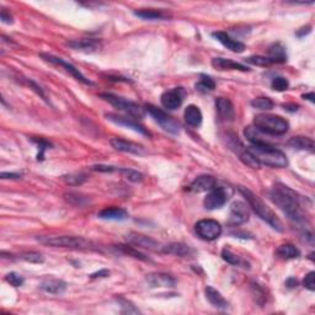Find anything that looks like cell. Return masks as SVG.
Wrapping results in <instances>:
<instances>
[{
  "instance_id": "e0dca14e",
  "label": "cell",
  "mask_w": 315,
  "mask_h": 315,
  "mask_svg": "<svg viewBox=\"0 0 315 315\" xmlns=\"http://www.w3.org/2000/svg\"><path fill=\"white\" fill-rule=\"evenodd\" d=\"M68 47L73 48L75 51L85 53H94L101 48V42L95 39H83V40H73V41L67 42Z\"/></svg>"
},
{
  "instance_id": "484cf974",
  "label": "cell",
  "mask_w": 315,
  "mask_h": 315,
  "mask_svg": "<svg viewBox=\"0 0 315 315\" xmlns=\"http://www.w3.org/2000/svg\"><path fill=\"white\" fill-rule=\"evenodd\" d=\"M184 117L187 125L191 126V127H198L202 123V118H203L202 117L201 110L197 106H195V105H190V106L186 107Z\"/></svg>"
},
{
  "instance_id": "d6a6232c",
  "label": "cell",
  "mask_w": 315,
  "mask_h": 315,
  "mask_svg": "<svg viewBox=\"0 0 315 315\" xmlns=\"http://www.w3.org/2000/svg\"><path fill=\"white\" fill-rule=\"evenodd\" d=\"M64 200L69 203L74 204V206H84L89 202L88 198L85 196H83L82 193H77V192H68L64 195Z\"/></svg>"
},
{
  "instance_id": "60d3db41",
  "label": "cell",
  "mask_w": 315,
  "mask_h": 315,
  "mask_svg": "<svg viewBox=\"0 0 315 315\" xmlns=\"http://www.w3.org/2000/svg\"><path fill=\"white\" fill-rule=\"evenodd\" d=\"M34 142L36 143L37 145H39V154H37V160H43V158H45V152L47 149H50L51 148V143L48 141H46V139H34Z\"/></svg>"
},
{
  "instance_id": "f907efd6",
  "label": "cell",
  "mask_w": 315,
  "mask_h": 315,
  "mask_svg": "<svg viewBox=\"0 0 315 315\" xmlns=\"http://www.w3.org/2000/svg\"><path fill=\"white\" fill-rule=\"evenodd\" d=\"M286 286H287L288 288H294V287H297V286H298L297 279H295V278H288L287 282H286Z\"/></svg>"
},
{
  "instance_id": "f1b7e54d",
  "label": "cell",
  "mask_w": 315,
  "mask_h": 315,
  "mask_svg": "<svg viewBox=\"0 0 315 315\" xmlns=\"http://www.w3.org/2000/svg\"><path fill=\"white\" fill-rule=\"evenodd\" d=\"M288 145L298 150H308V152H314V141L308 137H294L288 142Z\"/></svg>"
},
{
  "instance_id": "f546056e",
  "label": "cell",
  "mask_w": 315,
  "mask_h": 315,
  "mask_svg": "<svg viewBox=\"0 0 315 315\" xmlns=\"http://www.w3.org/2000/svg\"><path fill=\"white\" fill-rule=\"evenodd\" d=\"M268 58L274 61V63H284L287 61V53L281 43H273L268 48Z\"/></svg>"
},
{
  "instance_id": "52a82bcc",
  "label": "cell",
  "mask_w": 315,
  "mask_h": 315,
  "mask_svg": "<svg viewBox=\"0 0 315 315\" xmlns=\"http://www.w3.org/2000/svg\"><path fill=\"white\" fill-rule=\"evenodd\" d=\"M145 111L154 118L155 122H157L164 131L169 132V133L171 134H177L181 131V125H180L175 118H172L171 116H169L166 112H164L161 109H158V107L153 106V105H145Z\"/></svg>"
},
{
  "instance_id": "b9f144b4",
  "label": "cell",
  "mask_w": 315,
  "mask_h": 315,
  "mask_svg": "<svg viewBox=\"0 0 315 315\" xmlns=\"http://www.w3.org/2000/svg\"><path fill=\"white\" fill-rule=\"evenodd\" d=\"M5 281L14 287H20L24 284V277L16 272H10L5 276Z\"/></svg>"
},
{
  "instance_id": "7dc6e473",
  "label": "cell",
  "mask_w": 315,
  "mask_h": 315,
  "mask_svg": "<svg viewBox=\"0 0 315 315\" xmlns=\"http://www.w3.org/2000/svg\"><path fill=\"white\" fill-rule=\"evenodd\" d=\"M2 179H20L21 175L16 172H2Z\"/></svg>"
},
{
  "instance_id": "f5cc1de1",
  "label": "cell",
  "mask_w": 315,
  "mask_h": 315,
  "mask_svg": "<svg viewBox=\"0 0 315 315\" xmlns=\"http://www.w3.org/2000/svg\"><path fill=\"white\" fill-rule=\"evenodd\" d=\"M303 98L306 99V100H309L310 102H314V93L305 94V95H303Z\"/></svg>"
},
{
  "instance_id": "ee69618b",
  "label": "cell",
  "mask_w": 315,
  "mask_h": 315,
  "mask_svg": "<svg viewBox=\"0 0 315 315\" xmlns=\"http://www.w3.org/2000/svg\"><path fill=\"white\" fill-rule=\"evenodd\" d=\"M314 276H315V273L313 272V271H311V272H309L308 274H306V276L304 277V279H303V284H304V287L308 288V289H309V290H311V292H313V290H315V281H314Z\"/></svg>"
},
{
  "instance_id": "8992f818",
  "label": "cell",
  "mask_w": 315,
  "mask_h": 315,
  "mask_svg": "<svg viewBox=\"0 0 315 315\" xmlns=\"http://www.w3.org/2000/svg\"><path fill=\"white\" fill-rule=\"evenodd\" d=\"M37 240L45 245L55 247H69V249H89L91 243L82 236H39Z\"/></svg>"
},
{
  "instance_id": "f35d334b",
  "label": "cell",
  "mask_w": 315,
  "mask_h": 315,
  "mask_svg": "<svg viewBox=\"0 0 315 315\" xmlns=\"http://www.w3.org/2000/svg\"><path fill=\"white\" fill-rule=\"evenodd\" d=\"M222 257H223V260L227 261L228 263H230V265H234V266H239L241 262H243L241 258L239 257L238 255L233 254L229 249H223Z\"/></svg>"
},
{
  "instance_id": "9a60e30c",
  "label": "cell",
  "mask_w": 315,
  "mask_h": 315,
  "mask_svg": "<svg viewBox=\"0 0 315 315\" xmlns=\"http://www.w3.org/2000/svg\"><path fill=\"white\" fill-rule=\"evenodd\" d=\"M217 186V180L212 175H201V176L196 177L192 182L190 184V186L187 187V190L190 192L195 193H201V192H207V191H211Z\"/></svg>"
},
{
  "instance_id": "ac0fdd59",
  "label": "cell",
  "mask_w": 315,
  "mask_h": 315,
  "mask_svg": "<svg viewBox=\"0 0 315 315\" xmlns=\"http://www.w3.org/2000/svg\"><path fill=\"white\" fill-rule=\"evenodd\" d=\"M110 143H111L112 148H115V149L118 150V152L129 153V154H134V155L145 154V150L142 145L133 143V142H128V141H126V139L112 138Z\"/></svg>"
},
{
  "instance_id": "74e56055",
  "label": "cell",
  "mask_w": 315,
  "mask_h": 315,
  "mask_svg": "<svg viewBox=\"0 0 315 315\" xmlns=\"http://www.w3.org/2000/svg\"><path fill=\"white\" fill-rule=\"evenodd\" d=\"M117 247L122 252H125V254L129 255V256H133V257L139 258V260H143V261L149 260V258L145 256L144 254H142V252H139L138 250L134 249V246H129V245H118Z\"/></svg>"
},
{
  "instance_id": "44dd1931",
  "label": "cell",
  "mask_w": 315,
  "mask_h": 315,
  "mask_svg": "<svg viewBox=\"0 0 315 315\" xmlns=\"http://www.w3.org/2000/svg\"><path fill=\"white\" fill-rule=\"evenodd\" d=\"M212 66L218 71H240V72H249V68L244 64L238 63L233 59L227 58H213L212 59Z\"/></svg>"
},
{
  "instance_id": "ab89813d",
  "label": "cell",
  "mask_w": 315,
  "mask_h": 315,
  "mask_svg": "<svg viewBox=\"0 0 315 315\" xmlns=\"http://www.w3.org/2000/svg\"><path fill=\"white\" fill-rule=\"evenodd\" d=\"M271 86H272L273 90H276V91H284V90H287L288 86H289V83H288V80L286 79V78L276 77L272 79Z\"/></svg>"
},
{
  "instance_id": "836d02e7",
  "label": "cell",
  "mask_w": 315,
  "mask_h": 315,
  "mask_svg": "<svg viewBox=\"0 0 315 315\" xmlns=\"http://www.w3.org/2000/svg\"><path fill=\"white\" fill-rule=\"evenodd\" d=\"M118 172H121V175L131 182H141L143 180V175L133 169H118Z\"/></svg>"
},
{
  "instance_id": "681fc988",
  "label": "cell",
  "mask_w": 315,
  "mask_h": 315,
  "mask_svg": "<svg viewBox=\"0 0 315 315\" xmlns=\"http://www.w3.org/2000/svg\"><path fill=\"white\" fill-rule=\"evenodd\" d=\"M283 107H284V110H287V111H292V112H294V111H297L298 109H299V106H298V105H294V104H287V105H283Z\"/></svg>"
},
{
  "instance_id": "1f68e13d",
  "label": "cell",
  "mask_w": 315,
  "mask_h": 315,
  "mask_svg": "<svg viewBox=\"0 0 315 315\" xmlns=\"http://www.w3.org/2000/svg\"><path fill=\"white\" fill-rule=\"evenodd\" d=\"M245 62L249 64H252V66H257V67H270L274 63V61H272L268 57H262V56H251V57L245 59Z\"/></svg>"
},
{
  "instance_id": "4dcf8cb0",
  "label": "cell",
  "mask_w": 315,
  "mask_h": 315,
  "mask_svg": "<svg viewBox=\"0 0 315 315\" xmlns=\"http://www.w3.org/2000/svg\"><path fill=\"white\" fill-rule=\"evenodd\" d=\"M200 78H201L200 82L196 84V89H197L198 91H201V93H207V91L214 90L215 83L211 77H208V75L201 74Z\"/></svg>"
},
{
  "instance_id": "7402d4cb",
  "label": "cell",
  "mask_w": 315,
  "mask_h": 315,
  "mask_svg": "<svg viewBox=\"0 0 315 315\" xmlns=\"http://www.w3.org/2000/svg\"><path fill=\"white\" fill-rule=\"evenodd\" d=\"M161 251L165 254L176 255L180 257H190L195 254V250L184 243H171L161 247Z\"/></svg>"
},
{
  "instance_id": "7c38bea8",
  "label": "cell",
  "mask_w": 315,
  "mask_h": 315,
  "mask_svg": "<svg viewBox=\"0 0 315 315\" xmlns=\"http://www.w3.org/2000/svg\"><path fill=\"white\" fill-rule=\"evenodd\" d=\"M250 212L246 204L244 202L235 201L230 206L229 213V224L230 225H240L249 220Z\"/></svg>"
},
{
  "instance_id": "2e32d148",
  "label": "cell",
  "mask_w": 315,
  "mask_h": 315,
  "mask_svg": "<svg viewBox=\"0 0 315 315\" xmlns=\"http://www.w3.org/2000/svg\"><path fill=\"white\" fill-rule=\"evenodd\" d=\"M145 281L152 288H171L175 286L176 281L174 277L169 273L153 272L145 276Z\"/></svg>"
},
{
  "instance_id": "7bdbcfd3",
  "label": "cell",
  "mask_w": 315,
  "mask_h": 315,
  "mask_svg": "<svg viewBox=\"0 0 315 315\" xmlns=\"http://www.w3.org/2000/svg\"><path fill=\"white\" fill-rule=\"evenodd\" d=\"M251 289L252 292H254V297L255 299H256V301L258 304H263L266 300V295H265V292H263L262 288L260 287V284L257 283H252L251 284Z\"/></svg>"
},
{
  "instance_id": "cb8c5ba5",
  "label": "cell",
  "mask_w": 315,
  "mask_h": 315,
  "mask_svg": "<svg viewBox=\"0 0 315 315\" xmlns=\"http://www.w3.org/2000/svg\"><path fill=\"white\" fill-rule=\"evenodd\" d=\"M204 293H206V298L208 299L209 303L212 305L215 306L218 309H227L228 308V301L222 295V293L219 290H217L215 288L207 286L206 289H204Z\"/></svg>"
},
{
  "instance_id": "3957f363",
  "label": "cell",
  "mask_w": 315,
  "mask_h": 315,
  "mask_svg": "<svg viewBox=\"0 0 315 315\" xmlns=\"http://www.w3.org/2000/svg\"><path fill=\"white\" fill-rule=\"evenodd\" d=\"M239 192L244 196V198L246 200L247 204L251 207L252 211L256 213L258 217L262 220H265L267 224H270V227H272L274 230L282 231L283 230V225L282 222L279 220V218L277 217L276 213L265 203L257 195H255L252 191H250L249 188L239 186Z\"/></svg>"
},
{
  "instance_id": "9c48e42d",
  "label": "cell",
  "mask_w": 315,
  "mask_h": 315,
  "mask_svg": "<svg viewBox=\"0 0 315 315\" xmlns=\"http://www.w3.org/2000/svg\"><path fill=\"white\" fill-rule=\"evenodd\" d=\"M231 196V190L229 187H214L209 191L208 195L204 198V208L213 211L224 206Z\"/></svg>"
},
{
  "instance_id": "8fae6325",
  "label": "cell",
  "mask_w": 315,
  "mask_h": 315,
  "mask_svg": "<svg viewBox=\"0 0 315 315\" xmlns=\"http://www.w3.org/2000/svg\"><path fill=\"white\" fill-rule=\"evenodd\" d=\"M41 57L45 59L46 62H50V63L56 64V66H59V67H62V68H64L67 72L71 73V75H73L75 79L79 80L80 83H83V84L93 85V82H90L89 79H86L84 75H83L82 73L79 72V69H77L74 66H73V64L68 63V62H66L64 59L58 58V57H56V56H52V55H46V53H41Z\"/></svg>"
},
{
  "instance_id": "7a4b0ae2",
  "label": "cell",
  "mask_w": 315,
  "mask_h": 315,
  "mask_svg": "<svg viewBox=\"0 0 315 315\" xmlns=\"http://www.w3.org/2000/svg\"><path fill=\"white\" fill-rule=\"evenodd\" d=\"M247 152L251 154L258 165H266L271 168H286L288 165L284 153L271 144H251L247 148Z\"/></svg>"
},
{
  "instance_id": "d6986e66",
  "label": "cell",
  "mask_w": 315,
  "mask_h": 315,
  "mask_svg": "<svg viewBox=\"0 0 315 315\" xmlns=\"http://www.w3.org/2000/svg\"><path fill=\"white\" fill-rule=\"evenodd\" d=\"M212 36H213L218 42L222 43L224 47H227L228 50H230L231 52L240 53L245 50V45L243 42L238 41V40L231 39V37L227 34V32L217 31V32H213V34H212Z\"/></svg>"
},
{
  "instance_id": "ffe728a7",
  "label": "cell",
  "mask_w": 315,
  "mask_h": 315,
  "mask_svg": "<svg viewBox=\"0 0 315 315\" xmlns=\"http://www.w3.org/2000/svg\"><path fill=\"white\" fill-rule=\"evenodd\" d=\"M215 109H217L218 115L224 121H233L235 117V109L234 105L229 99L227 98H218L215 100Z\"/></svg>"
},
{
  "instance_id": "f6af8a7d",
  "label": "cell",
  "mask_w": 315,
  "mask_h": 315,
  "mask_svg": "<svg viewBox=\"0 0 315 315\" xmlns=\"http://www.w3.org/2000/svg\"><path fill=\"white\" fill-rule=\"evenodd\" d=\"M91 170L99 171V172H114V171H118V168H116V166L102 165V164H99V165L91 166Z\"/></svg>"
},
{
  "instance_id": "30bf717a",
  "label": "cell",
  "mask_w": 315,
  "mask_h": 315,
  "mask_svg": "<svg viewBox=\"0 0 315 315\" xmlns=\"http://www.w3.org/2000/svg\"><path fill=\"white\" fill-rule=\"evenodd\" d=\"M185 96H186V91L184 88H174L170 90H166L165 93L161 95L160 101L165 109L168 110H176L184 102Z\"/></svg>"
},
{
  "instance_id": "e575fe53",
  "label": "cell",
  "mask_w": 315,
  "mask_h": 315,
  "mask_svg": "<svg viewBox=\"0 0 315 315\" xmlns=\"http://www.w3.org/2000/svg\"><path fill=\"white\" fill-rule=\"evenodd\" d=\"M86 175L83 174V172H75V174H71L64 176V181L67 182L71 186H79V185L84 184L86 181Z\"/></svg>"
},
{
  "instance_id": "4316f807",
  "label": "cell",
  "mask_w": 315,
  "mask_h": 315,
  "mask_svg": "<svg viewBox=\"0 0 315 315\" xmlns=\"http://www.w3.org/2000/svg\"><path fill=\"white\" fill-rule=\"evenodd\" d=\"M276 255L278 257L283 258V260H292V258L299 257L300 251L293 244H283L277 247Z\"/></svg>"
},
{
  "instance_id": "83f0119b",
  "label": "cell",
  "mask_w": 315,
  "mask_h": 315,
  "mask_svg": "<svg viewBox=\"0 0 315 315\" xmlns=\"http://www.w3.org/2000/svg\"><path fill=\"white\" fill-rule=\"evenodd\" d=\"M134 15L138 18L144 19V20H166L170 18L166 13L163 10H155V9H142L138 12H134Z\"/></svg>"
},
{
  "instance_id": "d4e9b609",
  "label": "cell",
  "mask_w": 315,
  "mask_h": 315,
  "mask_svg": "<svg viewBox=\"0 0 315 315\" xmlns=\"http://www.w3.org/2000/svg\"><path fill=\"white\" fill-rule=\"evenodd\" d=\"M99 218L106 220H125L128 218V213L126 209L118 208V207H109V208L102 209L98 214Z\"/></svg>"
},
{
  "instance_id": "ba28073f",
  "label": "cell",
  "mask_w": 315,
  "mask_h": 315,
  "mask_svg": "<svg viewBox=\"0 0 315 315\" xmlns=\"http://www.w3.org/2000/svg\"><path fill=\"white\" fill-rule=\"evenodd\" d=\"M195 231L202 240L213 241L222 234V227L214 219H202L196 223Z\"/></svg>"
},
{
  "instance_id": "277c9868",
  "label": "cell",
  "mask_w": 315,
  "mask_h": 315,
  "mask_svg": "<svg viewBox=\"0 0 315 315\" xmlns=\"http://www.w3.org/2000/svg\"><path fill=\"white\" fill-rule=\"evenodd\" d=\"M254 126L268 136H283L289 129V123L283 117L267 114L255 116Z\"/></svg>"
},
{
  "instance_id": "5bb4252c",
  "label": "cell",
  "mask_w": 315,
  "mask_h": 315,
  "mask_svg": "<svg viewBox=\"0 0 315 315\" xmlns=\"http://www.w3.org/2000/svg\"><path fill=\"white\" fill-rule=\"evenodd\" d=\"M106 118L109 121H111V122L116 123V125L125 126V127L133 129L134 132H138V133L143 134V136H148V137L152 136V134L149 133V131H147V128H145L144 126H142L141 123L134 121V118H128V117H125V116H120L116 114H107Z\"/></svg>"
},
{
  "instance_id": "5b68a950",
  "label": "cell",
  "mask_w": 315,
  "mask_h": 315,
  "mask_svg": "<svg viewBox=\"0 0 315 315\" xmlns=\"http://www.w3.org/2000/svg\"><path fill=\"white\" fill-rule=\"evenodd\" d=\"M100 98L104 99L105 101H107L109 104H111L115 109L120 110V111L125 112L128 116L133 118H138V120H142L145 115V109H143L142 106H139L136 102L127 100V99H123L121 96L114 95V94H100Z\"/></svg>"
},
{
  "instance_id": "8d00e7d4",
  "label": "cell",
  "mask_w": 315,
  "mask_h": 315,
  "mask_svg": "<svg viewBox=\"0 0 315 315\" xmlns=\"http://www.w3.org/2000/svg\"><path fill=\"white\" fill-rule=\"evenodd\" d=\"M273 101L270 98H256L251 101V106L258 110H271L273 107Z\"/></svg>"
},
{
  "instance_id": "816d5d0a",
  "label": "cell",
  "mask_w": 315,
  "mask_h": 315,
  "mask_svg": "<svg viewBox=\"0 0 315 315\" xmlns=\"http://www.w3.org/2000/svg\"><path fill=\"white\" fill-rule=\"evenodd\" d=\"M310 26H306V28H303V29H300L299 31L297 32V36H299V37H303L304 35H308L309 32H310Z\"/></svg>"
},
{
  "instance_id": "c3c4849f",
  "label": "cell",
  "mask_w": 315,
  "mask_h": 315,
  "mask_svg": "<svg viewBox=\"0 0 315 315\" xmlns=\"http://www.w3.org/2000/svg\"><path fill=\"white\" fill-rule=\"evenodd\" d=\"M110 276V271L109 270H101L99 272H95L91 274V278H98V277H107Z\"/></svg>"
},
{
  "instance_id": "603a6c76",
  "label": "cell",
  "mask_w": 315,
  "mask_h": 315,
  "mask_svg": "<svg viewBox=\"0 0 315 315\" xmlns=\"http://www.w3.org/2000/svg\"><path fill=\"white\" fill-rule=\"evenodd\" d=\"M40 287L50 294H63L67 289V283L58 278H47L42 282Z\"/></svg>"
},
{
  "instance_id": "d590c367",
  "label": "cell",
  "mask_w": 315,
  "mask_h": 315,
  "mask_svg": "<svg viewBox=\"0 0 315 315\" xmlns=\"http://www.w3.org/2000/svg\"><path fill=\"white\" fill-rule=\"evenodd\" d=\"M19 258L23 261H26V262L30 263H43L45 262V257L42 256L40 252H35V251H29V252H24V254L19 255Z\"/></svg>"
},
{
  "instance_id": "bcb514c9",
  "label": "cell",
  "mask_w": 315,
  "mask_h": 315,
  "mask_svg": "<svg viewBox=\"0 0 315 315\" xmlns=\"http://www.w3.org/2000/svg\"><path fill=\"white\" fill-rule=\"evenodd\" d=\"M0 19H2L3 23H5V24H12L13 23L12 15L8 14L7 10H5V9L2 10V14H0Z\"/></svg>"
},
{
  "instance_id": "6da1fadb",
  "label": "cell",
  "mask_w": 315,
  "mask_h": 315,
  "mask_svg": "<svg viewBox=\"0 0 315 315\" xmlns=\"http://www.w3.org/2000/svg\"><path fill=\"white\" fill-rule=\"evenodd\" d=\"M270 198L290 219H294L297 222L303 219L300 213L299 197L290 187L281 182H276L270 191Z\"/></svg>"
},
{
  "instance_id": "4fadbf2b",
  "label": "cell",
  "mask_w": 315,
  "mask_h": 315,
  "mask_svg": "<svg viewBox=\"0 0 315 315\" xmlns=\"http://www.w3.org/2000/svg\"><path fill=\"white\" fill-rule=\"evenodd\" d=\"M126 240L128 244L133 245L134 247H142V249L148 250H159L163 246H160V243L155 240V239L150 238V236L143 235V234L138 233H129L126 235Z\"/></svg>"
}]
</instances>
